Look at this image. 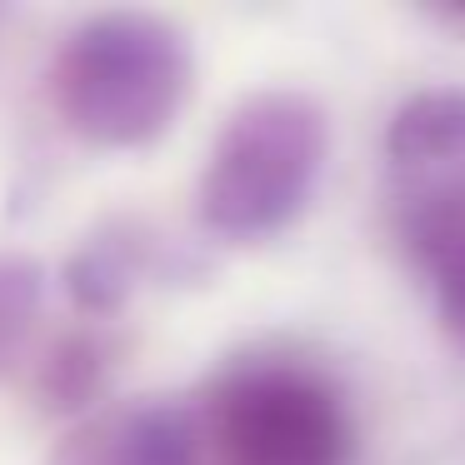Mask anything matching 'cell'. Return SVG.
Listing matches in <instances>:
<instances>
[{
    "mask_svg": "<svg viewBox=\"0 0 465 465\" xmlns=\"http://www.w3.org/2000/svg\"><path fill=\"white\" fill-rule=\"evenodd\" d=\"M55 111L75 135L111 151H135L171 131L191 101V41L145 11L91 15L55 55Z\"/></svg>",
    "mask_w": 465,
    "mask_h": 465,
    "instance_id": "6da1fadb",
    "label": "cell"
},
{
    "mask_svg": "<svg viewBox=\"0 0 465 465\" xmlns=\"http://www.w3.org/2000/svg\"><path fill=\"white\" fill-rule=\"evenodd\" d=\"M325 165V115L301 91L241 101L201 171V221L221 241H265L305 211Z\"/></svg>",
    "mask_w": 465,
    "mask_h": 465,
    "instance_id": "7a4b0ae2",
    "label": "cell"
},
{
    "mask_svg": "<svg viewBox=\"0 0 465 465\" xmlns=\"http://www.w3.org/2000/svg\"><path fill=\"white\" fill-rule=\"evenodd\" d=\"M225 465H345L351 425L315 375L255 365L221 385L211 415Z\"/></svg>",
    "mask_w": 465,
    "mask_h": 465,
    "instance_id": "3957f363",
    "label": "cell"
},
{
    "mask_svg": "<svg viewBox=\"0 0 465 465\" xmlns=\"http://www.w3.org/2000/svg\"><path fill=\"white\" fill-rule=\"evenodd\" d=\"M385 175L415 261L465 241V85H435L395 111Z\"/></svg>",
    "mask_w": 465,
    "mask_h": 465,
    "instance_id": "277c9868",
    "label": "cell"
},
{
    "mask_svg": "<svg viewBox=\"0 0 465 465\" xmlns=\"http://www.w3.org/2000/svg\"><path fill=\"white\" fill-rule=\"evenodd\" d=\"M201 425L165 401L115 405L75 425L45 465H195Z\"/></svg>",
    "mask_w": 465,
    "mask_h": 465,
    "instance_id": "5b68a950",
    "label": "cell"
},
{
    "mask_svg": "<svg viewBox=\"0 0 465 465\" xmlns=\"http://www.w3.org/2000/svg\"><path fill=\"white\" fill-rule=\"evenodd\" d=\"M41 301H45V271L31 255L0 251V371L31 341L35 321H41Z\"/></svg>",
    "mask_w": 465,
    "mask_h": 465,
    "instance_id": "8992f818",
    "label": "cell"
}]
</instances>
